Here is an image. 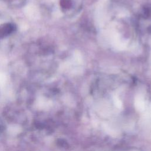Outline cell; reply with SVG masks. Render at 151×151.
Wrapping results in <instances>:
<instances>
[{"label":"cell","instance_id":"obj_2","mask_svg":"<svg viewBox=\"0 0 151 151\" xmlns=\"http://www.w3.org/2000/svg\"><path fill=\"white\" fill-rule=\"evenodd\" d=\"M135 106L137 109L139 110H141L145 107V102L144 101L139 97L136 99L135 101Z\"/></svg>","mask_w":151,"mask_h":151},{"label":"cell","instance_id":"obj_1","mask_svg":"<svg viewBox=\"0 0 151 151\" xmlns=\"http://www.w3.org/2000/svg\"><path fill=\"white\" fill-rule=\"evenodd\" d=\"M14 29V27L11 24H5L0 26V39L10 34Z\"/></svg>","mask_w":151,"mask_h":151}]
</instances>
